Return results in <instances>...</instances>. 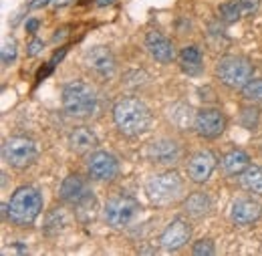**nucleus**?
<instances>
[{"label": "nucleus", "instance_id": "nucleus-17", "mask_svg": "<svg viewBox=\"0 0 262 256\" xmlns=\"http://www.w3.org/2000/svg\"><path fill=\"white\" fill-rule=\"evenodd\" d=\"M91 192H93V190H91L89 182H87L81 174H69L65 180H63V184H61L59 196H61V200H63L65 204L75 208L81 200H85Z\"/></svg>", "mask_w": 262, "mask_h": 256}, {"label": "nucleus", "instance_id": "nucleus-30", "mask_svg": "<svg viewBox=\"0 0 262 256\" xmlns=\"http://www.w3.org/2000/svg\"><path fill=\"white\" fill-rule=\"evenodd\" d=\"M42 49H45V42H42L40 38H33V40L29 42V47H27V55H29V57H36V55L42 53Z\"/></svg>", "mask_w": 262, "mask_h": 256}, {"label": "nucleus", "instance_id": "nucleus-35", "mask_svg": "<svg viewBox=\"0 0 262 256\" xmlns=\"http://www.w3.org/2000/svg\"><path fill=\"white\" fill-rule=\"evenodd\" d=\"M113 2H115V0H95V4L101 6V8H103V6H111Z\"/></svg>", "mask_w": 262, "mask_h": 256}, {"label": "nucleus", "instance_id": "nucleus-9", "mask_svg": "<svg viewBox=\"0 0 262 256\" xmlns=\"http://www.w3.org/2000/svg\"><path fill=\"white\" fill-rule=\"evenodd\" d=\"M83 63L87 67V71L93 73L99 79H111L115 75V71H117L115 55L105 45L89 47L85 51V55H83Z\"/></svg>", "mask_w": 262, "mask_h": 256}, {"label": "nucleus", "instance_id": "nucleus-1", "mask_svg": "<svg viewBox=\"0 0 262 256\" xmlns=\"http://www.w3.org/2000/svg\"><path fill=\"white\" fill-rule=\"evenodd\" d=\"M111 115L117 131L125 137H139L145 131H149L154 123L151 109L145 105V101H141L135 95H125L119 101H115Z\"/></svg>", "mask_w": 262, "mask_h": 256}, {"label": "nucleus", "instance_id": "nucleus-27", "mask_svg": "<svg viewBox=\"0 0 262 256\" xmlns=\"http://www.w3.org/2000/svg\"><path fill=\"white\" fill-rule=\"evenodd\" d=\"M242 97H244L248 103L262 105V79H252V81L242 89Z\"/></svg>", "mask_w": 262, "mask_h": 256}, {"label": "nucleus", "instance_id": "nucleus-23", "mask_svg": "<svg viewBox=\"0 0 262 256\" xmlns=\"http://www.w3.org/2000/svg\"><path fill=\"white\" fill-rule=\"evenodd\" d=\"M97 198H95V194L91 192L85 200H81L77 206H75V216H77V220L79 222H93L95 220V216H97Z\"/></svg>", "mask_w": 262, "mask_h": 256}, {"label": "nucleus", "instance_id": "nucleus-36", "mask_svg": "<svg viewBox=\"0 0 262 256\" xmlns=\"http://www.w3.org/2000/svg\"><path fill=\"white\" fill-rule=\"evenodd\" d=\"M139 254H156V248H139Z\"/></svg>", "mask_w": 262, "mask_h": 256}, {"label": "nucleus", "instance_id": "nucleus-3", "mask_svg": "<svg viewBox=\"0 0 262 256\" xmlns=\"http://www.w3.org/2000/svg\"><path fill=\"white\" fill-rule=\"evenodd\" d=\"M61 105L65 115L73 119H89L97 111V93L85 81H69L61 93Z\"/></svg>", "mask_w": 262, "mask_h": 256}, {"label": "nucleus", "instance_id": "nucleus-20", "mask_svg": "<svg viewBox=\"0 0 262 256\" xmlns=\"http://www.w3.org/2000/svg\"><path fill=\"white\" fill-rule=\"evenodd\" d=\"M224 174L230 178H236V176H242L248 167H250V156L242 150H230L228 154L222 158L220 161Z\"/></svg>", "mask_w": 262, "mask_h": 256}, {"label": "nucleus", "instance_id": "nucleus-32", "mask_svg": "<svg viewBox=\"0 0 262 256\" xmlns=\"http://www.w3.org/2000/svg\"><path fill=\"white\" fill-rule=\"evenodd\" d=\"M25 27H27V32H29V34H36V31L40 29V20H38V18H29Z\"/></svg>", "mask_w": 262, "mask_h": 256}, {"label": "nucleus", "instance_id": "nucleus-14", "mask_svg": "<svg viewBox=\"0 0 262 256\" xmlns=\"http://www.w3.org/2000/svg\"><path fill=\"white\" fill-rule=\"evenodd\" d=\"M145 49L154 61L162 65H169L178 59V51H176L173 42L160 31H149L145 34Z\"/></svg>", "mask_w": 262, "mask_h": 256}, {"label": "nucleus", "instance_id": "nucleus-5", "mask_svg": "<svg viewBox=\"0 0 262 256\" xmlns=\"http://www.w3.org/2000/svg\"><path fill=\"white\" fill-rule=\"evenodd\" d=\"M254 65L240 55H226L216 63V77L230 89H244L254 79Z\"/></svg>", "mask_w": 262, "mask_h": 256}, {"label": "nucleus", "instance_id": "nucleus-34", "mask_svg": "<svg viewBox=\"0 0 262 256\" xmlns=\"http://www.w3.org/2000/svg\"><path fill=\"white\" fill-rule=\"evenodd\" d=\"M49 2H53V0H33V2H31V8H40V6H47Z\"/></svg>", "mask_w": 262, "mask_h": 256}, {"label": "nucleus", "instance_id": "nucleus-28", "mask_svg": "<svg viewBox=\"0 0 262 256\" xmlns=\"http://www.w3.org/2000/svg\"><path fill=\"white\" fill-rule=\"evenodd\" d=\"M18 57V45L12 36H8L4 42H2V65L4 67H10V65L16 61Z\"/></svg>", "mask_w": 262, "mask_h": 256}, {"label": "nucleus", "instance_id": "nucleus-4", "mask_svg": "<svg viewBox=\"0 0 262 256\" xmlns=\"http://www.w3.org/2000/svg\"><path fill=\"white\" fill-rule=\"evenodd\" d=\"M184 194V180L176 169H165L156 176H149L145 182V196L156 206H167Z\"/></svg>", "mask_w": 262, "mask_h": 256}, {"label": "nucleus", "instance_id": "nucleus-31", "mask_svg": "<svg viewBox=\"0 0 262 256\" xmlns=\"http://www.w3.org/2000/svg\"><path fill=\"white\" fill-rule=\"evenodd\" d=\"M238 2H240V6L244 8V14H252V12H256L258 6H260V0H238Z\"/></svg>", "mask_w": 262, "mask_h": 256}, {"label": "nucleus", "instance_id": "nucleus-33", "mask_svg": "<svg viewBox=\"0 0 262 256\" xmlns=\"http://www.w3.org/2000/svg\"><path fill=\"white\" fill-rule=\"evenodd\" d=\"M67 31H69V29H61V31H57L55 32V36H53V40H55V42H59V40H63V38H65V34H67Z\"/></svg>", "mask_w": 262, "mask_h": 256}, {"label": "nucleus", "instance_id": "nucleus-21", "mask_svg": "<svg viewBox=\"0 0 262 256\" xmlns=\"http://www.w3.org/2000/svg\"><path fill=\"white\" fill-rule=\"evenodd\" d=\"M169 121L178 129L186 131V129L194 127V123H196V111L188 103H176L169 109Z\"/></svg>", "mask_w": 262, "mask_h": 256}, {"label": "nucleus", "instance_id": "nucleus-11", "mask_svg": "<svg viewBox=\"0 0 262 256\" xmlns=\"http://www.w3.org/2000/svg\"><path fill=\"white\" fill-rule=\"evenodd\" d=\"M192 234H194V228L188 220L176 218L164 228V232L160 236V246L164 248L165 252L182 250L192 240Z\"/></svg>", "mask_w": 262, "mask_h": 256}, {"label": "nucleus", "instance_id": "nucleus-6", "mask_svg": "<svg viewBox=\"0 0 262 256\" xmlns=\"http://www.w3.org/2000/svg\"><path fill=\"white\" fill-rule=\"evenodd\" d=\"M141 214V204L127 194L111 198L103 208V220L113 230H125L129 228Z\"/></svg>", "mask_w": 262, "mask_h": 256}, {"label": "nucleus", "instance_id": "nucleus-37", "mask_svg": "<svg viewBox=\"0 0 262 256\" xmlns=\"http://www.w3.org/2000/svg\"><path fill=\"white\" fill-rule=\"evenodd\" d=\"M260 150H262V143H260Z\"/></svg>", "mask_w": 262, "mask_h": 256}, {"label": "nucleus", "instance_id": "nucleus-8", "mask_svg": "<svg viewBox=\"0 0 262 256\" xmlns=\"http://www.w3.org/2000/svg\"><path fill=\"white\" fill-rule=\"evenodd\" d=\"M228 127V117L218 107H202L196 111L194 129L202 139H218Z\"/></svg>", "mask_w": 262, "mask_h": 256}, {"label": "nucleus", "instance_id": "nucleus-25", "mask_svg": "<svg viewBox=\"0 0 262 256\" xmlns=\"http://www.w3.org/2000/svg\"><path fill=\"white\" fill-rule=\"evenodd\" d=\"M65 226H67L65 210H63V208H55V210L47 216V222H45V234L55 236V234H59Z\"/></svg>", "mask_w": 262, "mask_h": 256}, {"label": "nucleus", "instance_id": "nucleus-16", "mask_svg": "<svg viewBox=\"0 0 262 256\" xmlns=\"http://www.w3.org/2000/svg\"><path fill=\"white\" fill-rule=\"evenodd\" d=\"M67 145H69V150L73 154L87 156V154H93L99 147V137L89 125H77V127H73L69 131Z\"/></svg>", "mask_w": 262, "mask_h": 256}, {"label": "nucleus", "instance_id": "nucleus-26", "mask_svg": "<svg viewBox=\"0 0 262 256\" xmlns=\"http://www.w3.org/2000/svg\"><path fill=\"white\" fill-rule=\"evenodd\" d=\"M218 12H220V18H222L226 25H230V23H238V20L242 18L244 8L240 6L238 0H228V2H222V4H220Z\"/></svg>", "mask_w": 262, "mask_h": 256}, {"label": "nucleus", "instance_id": "nucleus-19", "mask_svg": "<svg viewBox=\"0 0 262 256\" xmlns=\"http://www.w3.org/2000/svg\"><path fill=\"white\" fill-rule=\"evenodd\" d=\"M178 61L182 71L188 77H198L204 71V59H202V51L198 49L196 45H186L184 49H180L178 53Z\"/></svg>", "mask_w": 262, "mask_h": 256}, {"label": "nucleus", "instance_id": "nucleus-24", "mask_svg": "<svg viewBox=\"0 0 262 256\" xmlns=\"http://www.w3.org/2000/svg\"><path fill=\"white\" fill-rule=\"evenodd\" d=\"M238 123L244 129H248V131H254V129L260 125V109L254 103L244 105L240 109V113H238Z\"/></svg>", "mask_w": 262, "mask_h": 256}, {"label": "nucleus", "instance_id": "nucleus-29", "mask_svg": "<svg viewBox=\"0 0 262 256\" xmlns=\"http://www.w3.org/2000/svg\"><path fill=\"white\" fill-rule=\"evenodd\" d=\"M192 252L196 256H212L216 254V246L212 238H200L192 244Z\"/></svg>", "mask_w": 262, "mask_h": 256}, {"label": "nucleus", "instance_id": "nucleus-15", "mask_svg": "<svg viewBox=\"0 0 262 256\" xmlns=\"http://www.w3.org/2000/svg\"><path fill=\"white\" fill-rule=\"evenodd\" d=\"M216 156L210 152V150H202V152H196L190 160H188V178L190 182L194 184H206L214 169H216Z\"/></svg>", "mask_w": 262, "mask_h": 256}, {"label": "nucleus", "instance_id": "nucleus-18", "mask_svg": "<svg viewBox=\"0 0 262 256\" xmlns=\"http://www.w3.org/2000/svg\"><path fill=\"white\" fill-rule=\"evenodd\" d=\"M182 210H184V214H186L188 218H192V220H204V218L212 212V198H210V194L196 190V192L188 194V196L184 198Z\"/></svg>", "mask_w": 262, "mask_h": 256}, {"label": "nucleus", "instance_id": "nucleus-10", "mask_svg": "<svg viewBox=\"0 0 262 256\" xmlns=\"http://www.w3.org/2000/svg\"><path fill=\"white\" fill-rule=\"evenodd\" d=\"M87 174L93 182H111L119 174V160L111 152L95 150L87 160Z\"/></svg>", "mask_w": 262, "mask_h": 256}, {"label": "nucleus", "instance_id": "nucleus-7", "mask_svg": "<svg viewBox=\"0 0 262 256\" xmlns=\"http://www.w3.org/2000/svg\"><path fill=\"white\" fill-rule=\"evenodd\" d=\"M38 158V147L27 135H12L2 143V160L14 169H27Z\"/></svg>", "mask_w": 262, "mask_h": 256}, {"label": "nucleus", "instance_id": "nucleus-22", "mask_svg": "<svg viewBox=\"0 0 262 256\" xmlns=\"http://www.w3.org/2000/svg\"><path fill=\"white\" fill-rule=\"evenodd\" d=\"M240 186L252 196H262V165H250L240 176Z\"/></svg>", "mask_w": 262, "mask_h": 256}, {"label": "nucleus", "instance_id": "nucleus-13", "mask_svg": "<svg viewBox=\"0 0 262 256\" xmlns=\"http://www.w3.org/2000/svg\"><path fill=\"white\" fill-rule=\"evenodd\" d=\"M262 218V204L254 198H238L230 206V220L236 226H252Z\"/></svg>", "mask_w": 262, "mask_h": 256}, {"label": "nucleus", "instance_id": "nucleus-12", "mask_svg": "<svg viewBox=\"0 0 262 256\" xmlns=\"http://www.w3.org/2000/svg\"><path fill=\"white\" fill-rule=\"evenodd\" d=\"M147 158L156 165H164V167H171L176 165L180 158H182V145L171 139V137H160L154 139L147 145Z\"/></svg>", "mask_w": 262, "mask_h": 256}, {"label": "nucleus", "instance_id": "nucleus-2", "mask_svg": "<svg viewBox=\"0 0 262 256\" xmlns=\"http://www.w3.org/2000/svg\"><path fill=\"white\" fill-rule=\"evenodd\" d=\"M42 212V194L34 186L16 188L8 204H6V218L16 226H31Z\"/></svg>", "mask_w": 262, "mask_h": 256}]
</instances>
